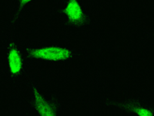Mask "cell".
<instances>
[{
    "label": "cell",
    "instance_id": "6da1fadb",
    "mask_svg": "<svg viewBox=\"0 0 154 116\" xmlns=\"http://www.w3.org/2000/svg\"><path fill=\"white\" fill-rule=\"evenodd\" d=\"M29 85L34 109L38 116H59L61 102L58 97L54 94L41 92L32 77H30Z\"/></svg>",
    "mask_w": 154,
    "mask_h": 116
},
{
    "label": "cell",
    "instance_id": "7a4b0ae2",
    "mask_svg": "<svg viewBox=\"0 0 154 116\" xmlns=\"http://www.w3.org/2000/svg\"><path fill=\"white\" fill-rule=\"evenodd\" d=\"M106 106L120 109L135 116H154V103L143 98L106 101Z\"/></svg>",
    "mask_w": 154,
    "mask_h": 116
},
{
    "label": "cell",
    "instance_id": "3957f363",
    "mask_svg": "<svg viewBox=\"0 0 154 116\" xmlns=\"http://www.w3.org/2000/svg\"><path fill=\"white\" fill-rule=\"evenodd\" d=\"M26 53L29 58L53 62L67 61L74 59L77 56V53L72 50L55 45L38 48H27Z\"/></svg>",
    "mask_w": 154,
    "mask_h": 116
},
{
    "label": "cell",
    "instance_id": "277c9868",
    "mask_svg": "<svg viewBox=\"0 0 154 116\" xmlns=\"http://www.w3.org/2000/svg\"><path fill=\"white\" fill-rule=\"evenodd\" d=\"M62 13L65 16L67 26L73 28L83 29L91 22V17L83 10L79 0H66Z\"/></svg>",
    "mask_w": 154,
    "mask_h": 116
},
{
    "label": "cell",
    "instance_id": "5b68a950",
    "mask_svg": "<svg viewBox=\"0 0 154 116\" xmlns=\"http://www.w3.org/2000/svg\"><path fill=\"white\" fill-rule=\"evenodd\" d=\"M5 57V71L9 77L18 78L26 74V64L15 43H9Z\"/></svg>",
    "mask_w": 154,
    "mask_h": 116
},
{
    "label": "cell",
    "instance_id": "8992f818",
    "mask_svg": "<svg viewBox=\"0 0 154 116\" xmlns=\"http://www.w3.org/2000/svg\"><path fill=\"white\" fill-rule=\"evenodd\" d=\"M32 1H35V0H19V6H18L17 16L20 14L21 11L23 10V8L26 6L28 3H29Z\"/></svg>",
    "mask_w": 154,
    "mask_h": 116
},
{
    "label": "cell",
    "instance_id": "52a82bcc",
    "mask_svg": "<svg viewBox=\"0 0 154 116\" xmlns=\"http://www.w3.org/2000/svg\"><path fill=\"white\" fill-rule=\"evenodd\" d=\"M149 38H150L151 40V44H152V45H154V32L149 36Z\"/></svg>",
    "mask_w": 154,
    "mask_h": 116
}]
</instances>
